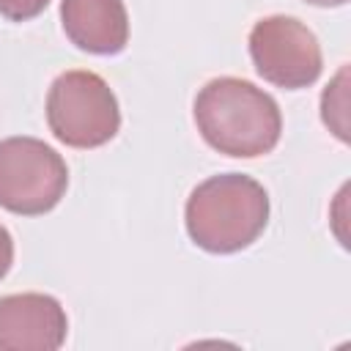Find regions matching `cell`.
<instances>
[{
    "label": "cell",
    "instance_id": "cell-3",
    "mask_svg": "<svg viewBox=\"0 0 351 351\" xmlns=\"http://www.w3.org/2000/svg\"><path fill=\"white\" fill-rule=\"evenodd\" d=\"M47 123L71 148H99L118 134V99L96 71H66L47 93Z\"/></svg>",
    "mask_w": 351,
    "mask_h": 351
},
{
    "label": "cell",
    "instance_id": "cell-6",
    "mask_svg": "<svg viewBox=\"0 0 351 351\" xmlns=\"http://www.w3.org/2000/svg\"><path fill=\"white\" fill-rule=\"evenodd\" d=\"M66 313L47 293L0 299V351H55L66 340Z\"/></svg>",
    "mask_w": 351,
    "mask_h": 351
},
{
    "label": "cell",
    "instance_id": "cell-11",
    "mask_svg": "<svg viewBox=\"0 0 351 351\" xmlns=\"http://www.w3.org/2000/svg\"><path fill=\"white\" fill-rule=\"evenodd\" d=\"M313 5H321V8H335V5H346L348 0H307Z\"/></svg>",
    "mask_w": 351,
    "mask_h": 351
},
{
    "label": "cell",
    "instance_id": "cell-9",
    "mask_svg": "<svg viewBox=\"0 0 351 351\" xmlns=\"http://www.w3.org/2000/svg\"><path fill=\"white\" fill-rule=\"evenodd\" d=\"M47 5L49 0H0V16L11 22H25V19L38 16Z\"/></svg>",
    "mask_w": 351,
    "mask_h": 351
},
{
    "label": "cell",
    "instance_id": "cell-10",
    "mask_svg": "<svg viewBox=\"0 0 351 351\" xmlns=\"http://www.w3.org/2000/svg\"><path fill=\"white\" fill-rule=\"evenodd\" d=\"M11 263H14V241H11V233L0 225V280L8 274Z\"/></svg>",
    "mask_w": 351,
    "mask_h": 351
},
{
    "label": "cell",
    "instance_id": "cell-5",
    "mask_svg": "<svg viewBox=\"0 0 351 351\" xmlns=\"http://www.w3.org/2000/svg\"><path fill=\"white\" fill-rule=\"evenodd\" d=\"M250 55L266 82L288 90L313 85L324 66L315 33L282 14L255 22L250 30Z\"/></svg>",
    "mask_w": 351,
    "mask_h": 351
},
{
    "label": "cell",
    "instance_id": "cell-4",
    "mask_svg": "<svg viewBox=\"0 0 351 351\" xmlns=\"http://www.w3.org/2000/svg\"><path fill=\"white\" fill-rule=\"evenodd\" d=\"M69 186L66 162L36 137L0 140V208L11 214H47Z\"/></svg>",
    "mask_w": 351,
    "mask_h": 351
},
{
    "label": "cell",
    "instance_id": "cell-1",
    "mask_svg": "<svg viewBox=\"0 0 351 351\" xmlns=\"http://www.w3.org/2000/svg\"><path fill=\"white\" fill-rule=\"evenodd\" d=\"M195 123L214 151L241 159L269 154L282 132L277 101L239 77H217L200 88Z\"/></svg>",
    "mask_w": 351,
    "mask_h": 351
},
{
    "label": "cell",
    "instance_id": "cell-2",
    "mask_svg": "<svg viewBox=\"0 0 351 351\" xmlns=\"http://www.w3.org/2000/svg\"><path fill=\"white\" fill-rule=\"evenodd\" d=\"M184 217L186 233L200 250L217 255L239 252L263 233L269 222V195L250 176H214L192 189Z\"/></svg>",
    "mask_w": 351,
    "mask_h": 351
},
{
    "label": "cell",
    "instance_id": "cell-8",
    "mask_svg": "<svg viewBox=\"0 0 351 351\" xmlns=\"http://www.w3.org/2000/svg\"><path fill=\"white\" fill-rule=\"evenodd\" d=\"M346 77H348V69H340V74L335 77L332 85H326L324 99H321L324 123L340 140H348V123H346V107H348V99H346Z\"/></svg>",
    "mask_w": 351,
    "mask_h": 351
},
{
    "label": "cell",
    "instance_id": "cell-7",
    "mask_svg": "<svg viewBox=\"0 0 351 351\" xmlns=\"http://www.w3.org/2000/svg\"><path fill=\"white\" fill-rule=\"evenodd\" d=\"M63 30L74 47L93 55H115L129 41L123 0H63Z\"/></svg>",
    "mask_w": 351,
    "mask_h": 351
}]
</instances>
